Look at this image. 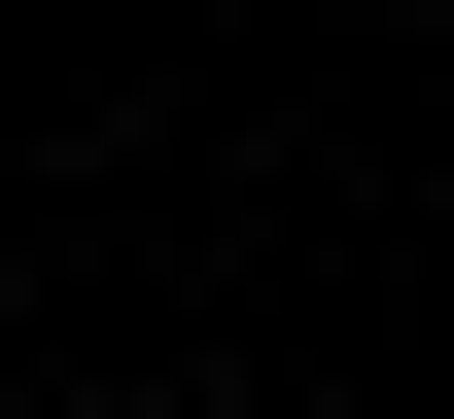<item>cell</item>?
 I'll return each mask as SVG.
<instances>
[{
  "label": "cell",
  "mask_w": 454,
  "mask_h": 419,
  "mask_svg": "<svg viewBox=\"0 0 454 419\" xmlns=\"http://www.w3.org/2000/svg\"><path fill=\"white\" fill-rule=\"evenodd\" d=\"M419 35H454V0H419Z\"/></svg>",
  "instance_id": "obj_1"
}]
</instances>
